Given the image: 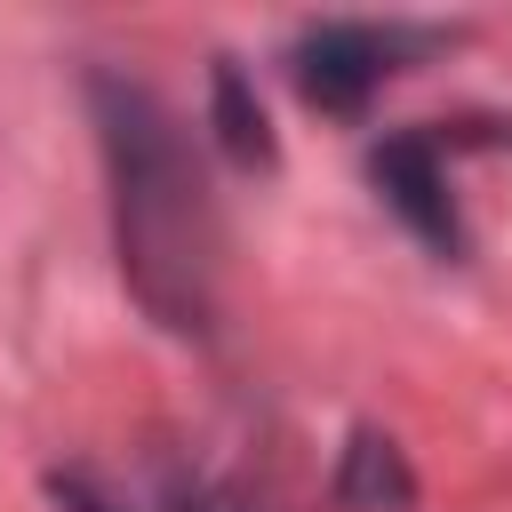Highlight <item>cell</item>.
<instances>
[{
    "label": "cell",
    "mask_w": 512,
    "mask_h": 512,
    "mask_svg": "<svg viewBox=\"0 0 512 512\" xmlns=\"http://www.w3.org/2000/svg\"><path fill=\"white\" fill-rule=\"evenodd\" d=\"M424 48H440L432 24H360V16H328V24H304V32L288 40V80H296L304 104L352 120V112H368V96H376L408 56H424Z\"/></svg>",
    "instance_id": "obj_2"
},
{
    "label": "cell",
    "mask_w": 512,
    "mask_h": 512,
    "mask_svg": "<svg viewBox=\"0 0 512 512\" xmlns=\"http://www.w3.org/2000/svg\"><path fill=\"white\" fill-rule=\"evenodd\" d=\"M208 128H216L224 160H240V168H272V160H280L272 120H264V96H256V80L240 72V56H216V64H208Z\"/></svg>",
    "instance_id": "obj_4"
},
{
    "label": "cell",
    "mask_w": 512,
    "mask_h": 512,
    "mask_svg": "<svg viewBox=\"0 0 512 512\" xmlns=\"http://www.w3.org/2000/svg\"><path fill=\"white\" fill-rule=\"evenodd\" d=\"M448 120H424V128H392L368 144V176L384 192V208L440 256V264H464L472 256V232L456 216V192H448Z\"/></svg>",
    "instance_id": "obj_3"
},
{
    "label": "cell",
    "mask_w": 512,
    "mask_h": 512,
    "mask_svg": "<svg viewBox=\"0 0 512 512\" xmlns=\"http://www.w3.org/2000/svg\"><path fill=\"white\" fill-rule=\"evenodd\" d=\"M48 496H56L64 512H120V504H112V496H104L88 472H48Z\"/></svg>",
    "instance_id": "obj_7"
},
{
    "label": "cell",
    "mask_w": 512,
    "mask_h": 512,
    "mask_svg": "<svg viewBox=\"0 0 512 512\" xmlns=\"http://www.w3.org/2000/svg\"><path fill=\"white\" fill-rule=\"evenodd\" d=\"M96 136H104V176H112V240L136 304L176 328L208 336L216 312V200L208 176L176 128V112L128 80V72H88Z\"/></svg>",
    "instance_id": "obj_1"
},
{
    "label": "cell",
    "mask_w": 512,
    "mask_h": 512,
    "mask_svg": "<svg viewBox=\"0 0 512 512\" xmlns=\"http://www.w3.org/2000/svg\"><path fill=\"white\" fill-rule=\"evenodd\" d=\"M160 512H240V504H232L216 480H200V472H192V480L168 472V480H160Z\"/></svg>",
    "instance_id": "obj_6"
},
{
    "label": "cell",
    "mask_w": 512,
    "mask_h": 512,
    "mask_svg": "<svg viewBox=\"0 0 512 512\" xmlns=\"http://www.w3.org/2000/svg\"><path fill=\"white\" fill-rule=\"evenodd\" d=\"M336 504H352V512H408V504H416V472H408V456H400V440H392V432L360 424V432L344 440Z\"/></svg>",
    "instance_id": "obj_5"
}]
</instances>
